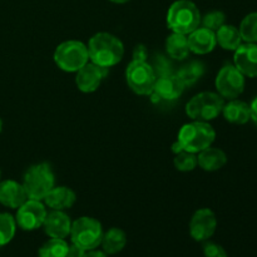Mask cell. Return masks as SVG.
<instances>
[{
  "label": "cell",
  "instance_id": "obj_1",
  "mask_svg": "<svg viewBox=\"0 0 257 257\" xmlns=\"http://www.w3.org/2000/svg\"><path fill=\"white\" fill-rule=\"evenodd\" d=\"M216 138V132L207 122L195 120L185 124L178 133V140L173 143V153L182 151L191 153H200L201 151L211 147Z\"/></svg>",
  "mask_w": 257,
  "mask_h": 257
},
{
  "label": "cell",
  "instance_id": "obj_2",
  "mask_svg": "<svg viewBox=\"0 0 257 257\" xmlns=\"http://www.w3.org/2000/svg\"><path fill=\"white\" fill-rule=\"evenodd\" d=\"M124 48L122 42L109 33H98L93 35L88 44L89 59L94 64L109 68L119 63L123 58Z\"/></svg>",
  "mask_w": 257,
  "mask_h": 257
},
{
  "label": "cell",
  "instance_id": "obj_3",
  "mask_svg": "<svg viewBox=\"0 0 257 257\" xmlns=\"http://www.w3.org/2000/svg\"><path fill=\"white\" fill-rule=\"evenodd\" d=\"M167 24L173 33L190 34L200 27V10L190 0H177L168 9Z\"/></svg>",
  "mask_w": 257,
  "mask_h": 257
},
{
  "label": "cell",
  "instance_id": "obj_4",
  "mask_svg": "<svg viewBox=\"0 0 257 257\" xmlns=\"http://www.w3.org/2000/svg\"><path fill=\"white\" fill-rule=\"evenodd\" d=\"M23 187L29 200L42 201L54 187V175L47 163L32 166L25 172Z\"/></svg>",
  "mask_w": 257,
  "mask_h": 257
},
{
  "label": "cell",
  "instance_id": "obj_5",
  "mask_svg": "<svg viewBox=\"0 0 257 257\" xmlns=\"http://www.w3.org/2000/svg\"><path fill=\"white\" fill-rule=\"evenodd\" d=\"M223 105V98L218 93L202 92L196 94L186 104V113L191 119L208 122L222 113Z\"/></svg>",
  "mask_w": 257,
  "mask_h": 257
},
{
  "label": "cell",
  "instance_id": "obj_6",
  "mask_svg": "<svg viewBox=\"0 0 257 257\" xmlns=\"http://www.w3.org/2000/svg\"><path fill=\"white\" fill-rule=\"evenodd\" d=\"M69 236L73 245L78 246L82 250H95L102 242V225L95 218L79 217L72 222Z\"/></svg>",
  "mask_w": 257,
  "mask_h": 257
},
{
  "label": "cell",
  "instance_id": "obj_7",
  "mask_svg": "<svg viewBox=\"0 0 257 257\" xmlns=\"http://www.w3.org/2000/svg\"><path fill=\"white\" fill-rule=\"evenodd\" d=\"M89 59L88 48L78 40H68L57 47L54 62L64 72H78Z\"/></svg>",
  "mask_w": 257,
  "mask_h": 257
},
{
  "label": "cell",
  "instance_id": "obj_8",
  "mask_svg": "<svg viewBox=\"0 0 257 257\" xmlns=\"http://www.w3.org/2000/svg\"><path fill=\"white\" fill-rule=\"evenodd\" d=\"M125 79L133 92L140 95H150L153 93L157 77L148 63L132 60L125 70Z\"/></svg>",
  "mask_w": 257,
  "mask_h": 257
},
{
  "label": "cell",
  "instance_id": "obj_9",
  "mask_svg": "<svg viewBox=\"0 0 257 257\" xmlns=\"http://www.w3.org/2000/svg\"><path fill=\"white\" fill-rule=\"evenodd\" d=\"M216 89L226 99H236L245 90V75L235 65H225L216 77Z\"/></svg>",
  "mask_w": 257,
  "mask_h": 257
},
{
  "label": "cell",
  "instance_id": "obj_10",
  "mask_svg": "<svg viewBox=\"0 0 257 257\" xmlns=\"http://www.w3.org/2000/svg\"><path fill=\"white\" fill-rule=\"evenodd\" d=\"M45 217H47V210L40 201L27 200L18 208L15 221L23 230L33 231L42 227Z\"/></svg>",
  "mask_w": 257,
  "mask_h": 257
},
{
  "label": "cell",
  "instance_id": "obj_11",
  "mask_svg": "<svg viewBox=\"0 0 257 257\" xmlns=\"http://www.w3.org/2000/svg\"><path fill=\"white\" fill-rule=\"evenodd\" d=\"M217 227L216 216L210 208H201L196 211L190 222V235L197 242L208 241Z\"/></svg>",
  "mask_w": 257,
  "mask_h": 257
},
{
  "label": "cell",
  "instance_id": "obj_12",
  "mask_svg": "<svg viewBox=\"0 0 257 257\" xmlns=\"http://www.w3.org/2000/svg\"><path fill=\"white\" fill-rule=\"evenodd\" d=\"M108 75V68L100 67L94 63H87L77 72L75 83L78 89L84 93H92L98 89L102 80Z\"/></svg>",
  "mask_w": 257,
  "mask_h": 257
},
{
  "label": "cell",
  "instance_id": "obj_13",
  "mask_svg": "<svg viewBox=\"0 0 257 257\" xmlns=\"http://www.w3.org/2000/svg\"><path fill=\"white\" fill-rule=\"evenodd\" d=\"M233 65L245 77L257 78V44L245 43L235 50Z\"/></svg>",
  "mask_w": 257,
  "mask_h": 257
},
{
  "label": "cell",
  "instance_id": "obj_14",
  "mask_svg": "<svg viewBox=\"0 0 257 257\" xmlns=\"http://www.w3.org/2000/svg\"><path fill=\"white\" fill-rule=\"evenodd\" d=\"M43 227L50 238H65L70 233L72 221L67 213L54 210L53 212L47 213Z\"/></svg>",
  "mask_w": 257,
  "mask_h": 257
},
{
  "label": "cell",
  "instance_id": "obj_15",
  "mask_svg": "<svg viewBox=\"0 0 257 257\" xmlns=\"http://www.w3.org/2000/svg\"><path fill=\"white\" fill-rule=\"evenodd\" d=\"M185 88V84L181 82L177 74H167L156 79L153 92L158 95V98L165 100H175L182 95Z\"/></svg>",
  "mask_w": 257,
  "mask_h": 257
},
{
  "label": "cell",
  "instance_id": "obj_16",
  "mask_svg": "<svg viewBox=\"0 0 257 257\" xmlns=\"http://www.w3.org/2000/svg\"><path fill=\"white\" fill-rule=\"evenodd\" d=\"M27 200L28 196L23 185L13 180L0 182V203L3 206L9 208H19Z\"/></svg>",
  "mask_w": 257,
  "mask_h": 257
},
{
  "label": "cell",
  "instance_id": "obj_17",
  "mask_svg": "<svg viewBox=\"0 0 257 257\" xmlns=\"http://www.w3.org/2000/svg\"><path fill=\"white\" fill-rule=\"evenodd\" d=\"M188 44H190V50L195 54L203 55L211 53L217 44L215 32L207 28H197L192 33H190Z\"/></svg>",
  "mask_w": 257,
  "mask_h": 257
},
{
  "label": "cell",
  "instance_id": "obj_18",
  "mask_svg": "<svg viewBox=\"0 0 257 257\" xmlns=\"http://www.w3.org/2000/svg\"><path fill=\"white\" fill-rule=\"evenodd\" d=\"M75 193L70 188L60 186V187H53L50 192L45 196L44 201L50 208L57 211H63L70 208L74 205Z\"/></svg>",
  "mask_w": 257,
  "mask_h": 257
},
{
  "label": "cell",
  "instance_id": "obj_19",
  "mask_svg": "<svg viewBox=\"0 0 257 257\" xmlns=\"http://www.w3.org/2000/svg\"><path fill=\"white\" fill-rule=\"evenodd\" d=\"M223 117L232 124H246L251 120L250 104L238 99H231L227 104L223 105Z\"/></svg>",
  "mask_w": 257,
  "mask_h": 257
},
{
  "label": "cell",
  "instance_id": "obj_20",
  "mask_svg": "<svg viewBox=\"0 0 257 257\" xmlns=\"http://www.w3.org/2000/svg\"><path fill=\"white\" fill-rule=\"evenodd\" d=\"M197 158L198 166L203 171H208V172L221 170L226 165V162H227V156H226V153L222 150L212 147H208L206 150L201 151Z\"/></svg>",
  "mask_w": 257,
  "mask_h": 257
},
{
  "label": "cell",
  "instance_id": "obj_21",
  "mask_svg": "<svg viewBox=\"0 0 257 257\" xmlns=\"http://www.w3.org/2000/svg\"><path fill=\"white\" fill-rule=\"evenodd\" d=\"M125 243H127V235L124 231L113 227L103 233L100 245H102L103 252L105 255H115L124 248Z\"/></svg>",
  "mask_w": 257,
  "mask_h": 257
},
{
  "label": "cell",
  "instance_id": "obj_22",
  "mask_svg": "<svg viewBox=\"0 0 257 257\" xmlns=\"http://www.w3.org/2000/svg\"><path fill=\"white\" fill-rule=\"evenodd\" d=\"M216 34V42L220 44L221 48L226 50H233L235 52L241 44H242V38H241L238 28L233 25L223 24Z\"/></svg>",
  "mask_w": 257,
  "mask_h": 257
},
{
  "label": "cell",
  "instance_id": "obj_23",
  "mask_svg": "<svg viewBox=\"0 0 257 257\" xmlns=\"http://www.w3.org/2000/svg\"><path fill=\"white\" fill-rule=\"evenodd\" d=\"M166 49L168 55L172 59L183 60L190 54V44H188V38L185 34H178L173 33L172 35L166 40Z\"/></svg>",
  "mask_w": 257,
  "mask_h": 257
},
{
  "label": "cell",
  "instance_id": "obj_24",
  "mask_svg": "<svg viewBox=\"0 0 257 257\" xmlns=\"http://www.w3.org/2000/svg\"><path fill=\"white\" fill-rule=\"evenodd\" d=\"M203 74H205V65L198 60H193V62L183 65L177 72V77L185 84V87H191L195 84L201 79Z\"/></svg>",
  "mask_w": 257,
  "mask_h": 257
},
{
  "label": "cell",
  "instance_id": "obj_25",
  "mask_svg": "<svg viewBox=\"0 0 257 257\" xmlns=\"http://www.w3.org/2000/svg\"><path fill=\"white\" fill-rule=\"evenodd\" d=\"M68 245L64 238H50L38 251V257H65L68 252Z\"/></svg>",
  "mask_w": 257,
  "mask_h": 257
},
{
  "label": "cell",
  "instance_id": "obj_26",
  "mask_svg": "<svg viewBox=\"0 0 257 257\" xmlns=\"http://www.w3.org/2000/svg\"><path fill=\"white\" fill-rule=\"evenodd\" d=\"M238 30H240L242 42L257 44V12L246 15L241 22Z\"/></svg>",
  "mask_w": 257,
  "mask_h": 257
},
{
  "label": "cell",
  "instance_id": "obj_27",
  "mask_svg": "<svg viewBox=\"0 0 257 257\" xmlns=\"http://www.w3.org/2000/svg\"><path fill=\"white\" fill-rule=\"evenodd\" d=\"M17 230V221L9 213H0V246H4L13 240Z\"/></svg>",
  "mask_w": 257,
  "mask_h": 257
},
{
  "label": "cell",
  "instance_id": "obj_28",
  "mask_svg": "<svg viewBox=\"0 0 257 257\" xmlns=\"http://www.w3.org/2000/svg\"><path fill=\"white\" fill-rule=\"evenodd\" d=\"M198 165V158L196 156V153L186 152V151H182V152L177 153L175 158V167L177 168L181 172H190V171H193Z\"/></svg>",
  "mask_w": 257,
  "mask_h": 257
},
{
  "label": "cell",
  "instance_id": "obj_29",
  "mask_svg": "<svg viewBox=\"0 0 257 257\" xmlns=\"http://www.w3.org/2000/svg\"><path fill=\"white\" fill-rule=\"evenodd\" d=\"M226 17L222 12H211L208 14H206L202 19V25L203 28H207V29L212 30V32H217L223 24H225Z\"/></svg>",
  "mask_w": 257,
  "mask_h": 257
},
{
  "label": "cell",
  "instance_id": "obj_30",
  "mask_svg": "<svg viewBox=\"0 0 257 257\" xmlns=\"http://www.w3.org/2000/svg\"><path fill=\"white\" fill-rule=\"evenodd\" d=\"M153 68V72H155L156 77H163V75L172 74V65H171L170 60L167 59L163 55H158L155 58V62L153 65H151Z\"/></svg>",
  "mask_w": 257,
  "mask_h": 257
},
{
  "label": "cell",
  "instance_id": "obj_31",
  "mask_svg": "<svg viewBox=\"0 0 257 257\" xmlns=\"http://www.w3.org/2000/svg\"><path fill=\"white\" fill-rule=\"evenodd\" d=\"M203 255L205 257H228L225 248L216 242L205 241L203 245Z\"/></svg>",
  "mask_w": 257,
  "mask_h": 257
},
{
  "label": "cell",
  "instance_id": "obj_32",
  "mask_svg": "<svg viewBox=\"0 0 257 257\" xmlns=\"http://www.w3.org/2000/svg\"><path fill=\"white\" fill-rule=\"evenodd\" d=\"M148 57L147 48L143 44L136 45V48L133 49V60L136 62H146Z\"/></svg>",
  "mask_w": 257,
  "mask_h": 257
},
{
  "label": "cell",
  "instance_id": "obj_33",
  "mask_svg": "<svg viewBox=\"0 0 257 257\" xmlns=\"http://www.w3.org/2000/svg\"><path fill=\"white\" fill-rule=\"evenodd\" d=\"M85 251L82 250L80 247H78V246L75 245H69V247H68V252L65 257H83L84 256Z\"/></svg>",
  "mask_w": 257,
  "mask_h": 257
},
{
  "label": "cell",
  "instance_id": "obj_34",
  "mask_svg": "<svg viewBox=\"0 0 257 257\" xmlns=\"http://www.w3.org/2000/svg\"><path fill=\"white\" fill-rule=\"evenodd\" d=\"M250 110H251V120L257 125V97L251 102L250 104Z\"/></svg>",
  "mask_w": 257,
  "mask_h": 257
},
{
  "label": "cell",
  "instance_id": "obj_35",
  "mask_svg": "<svg viewBox=\"0 0 257 257\" xmlns=\"http://www.w3.org/2000/svg\"><path fill=\"white\" fill-rule=\"evenodd\" d=\"M83 257H108L103 251H97V250H90L85 251L84 256Z\"/></svg>",
  "mask_w": 257,
  "mask_h": 257
},
{
  "label": "cell",
  "instance_id": "obj_36",
  "mask_svg": "<svg viewBox=\"0 0 257 257\" xmlns=\"http://www.w3.org/2000/svg\"><path fill=\"white\" fill-rule=\"evenodd\" d=\"M113 3H117V4H124V3H128L130 0H110Z\"/></svg>",
  "mask_w": 257,
  "mask_h": 257
},
{
  "label": "cell",
  "instance_id": "obj_37",
  "mask_svg": "<svg viewBox=\"0 0 257 257\" xmlns=\"http://www.w3.org/2000/svg\"><path fill=\"white\" fill-rule=\"evenodd\" d=\"M2 130H3V122L2 119H0V133H2Z\"/></svg>",
  "mask_w": 257,
  "mask_h": 257
},
{
  "label": "cell",
  "instance_id": "obj_38",
  "mask_svg": "<svg viewBox=\"0 0 257 257\" xmlns=\"http://www.w3.org/2000/svg\"><path fill=\"white\" fill-rule=\"evenodd\" d=\"M0 178H2V171H0Z\"/></svg>",
  "mask_w": 257,
  "mask_h": 257
}]
</instances>
